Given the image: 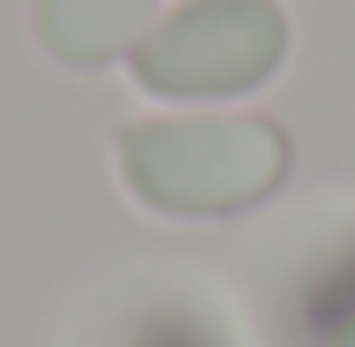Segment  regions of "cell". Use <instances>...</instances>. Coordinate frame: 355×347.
<instances>
[{
    "instance_id": "1",
    "label": "cell",
    "mask_w": 355,
    "mask_h": 347,
    "mask_svg": "<svg viewBox=\"0 0 355 347\" xmlns=\"http://www.w3.org/2000/svg\"><path fill=\"white\" fill-rule=\"evenodd\" d=\"M121 189L159 219H227L287 181V129L265 114H166L114 136Z\"/></svg>"
},
{
    "instance_id": "2",
    "label": "cell",
    "mask_w": 355,
    "mask_h": 347,
    "mask_svg": "<svg viewBox=\"0 0 355 347\" xmlns=\"http://www.w3.org/2000/svg\"><path fill=\"white\" fill-rule=\"evenodd\" d=\"M287 61V15L280 0H182L174 15H159L129 53L151 98H242L257 83H272Z\"/></svg>"
},
{
    "instance_id": "3",
    "label": "cell",
    "mask_w": 355,
    "mask_h": 347,
    "mask_svg": "<svg viewBox=\"0 0 355 347\" xmlns=\"http://www.w3.org/2000/svg\"><path fill=\"white\" fill-rule=\"evenodd\" d=\"M151 30V0H31V38L61 69H106L137 53Z\"/></svg>"
}]
</instances>
